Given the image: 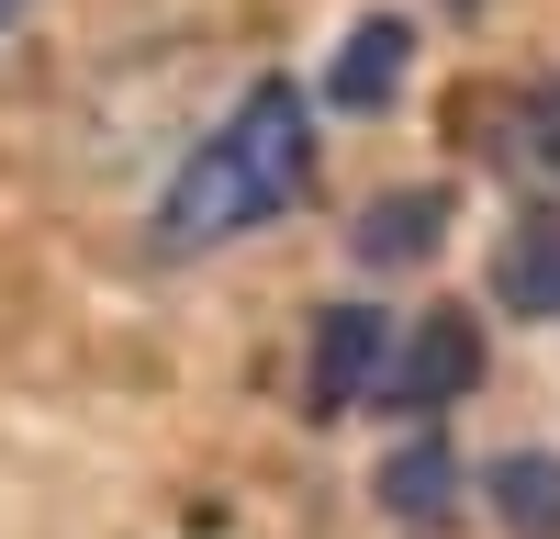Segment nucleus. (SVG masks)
<instances>
[{
  "label": "nucleus",
  "mask_w": 560,
  "mask_h": 539,
  "mask_svg": "<svg viewBox=\"0 0 560 539\" xmlns=\"http://www.w3.org/2000/svg\"><path fill=\"white\" fill-rule=\"evenodd\" d=\"M303 192H314V113H303L292 79H258V90H236V113L168 169V192L147 214V259H213V248L258 237V225H280Z\"/></svg>",
  "instance_id": "obj_1"
},
{
  "label": "nucleus",
  "mask_w": 560,
  "mask_h": 539,
  "mask_svg": "<svg viewBox=\"0 0 560 539\" xmlns=\"http://www.w3.org/2000/svg\"><path fill=\"white\" fill-rule=\"evenodd\" d=\"M482 382V326L459 303H438L427 326H404L393 337V359H382V393L370 404H393V416H438V404H459Z\"/></svg>",
  "instance_id": "obj_2"
},
{
  "label": "nucleus",
  "mask_w": 560,
  "mask_h": 539,
  "mask_svg": "<svg viewBox=\"0 0 560 539\" xmlns=\"http://www.w3.org/2000/svg\"><path fill=\"white\" fill-rule=\"evenodd\" d=\"M382 359H393V326H382V314H370V303H325V314H314V371H303L314 427L382 393Z\"/></svg>",
  "instance_id": "obj_3"
},
{
  "label": "nucleus",
  "mask_w": 560,
  "mask_h": 539,
  "mask_svg": "<svg viewBox=\"0 0 560 539\" xmlns=\"http://www.w3.org/2000/svg\"><path fill=\"white\" fill-rule=\"evenodd\" d=\"M404 68H415V23L370 12V23L337 34V57H325V102H337L348 124H370V113H393V102H404Z\"/></svg>",
  "instance_id": "obj_4"
},
{
  "label": "nucleus",
  "mask_w": 560,
  "mask_h": 539,
  "mask_svg": "<svg viewBox=\"0 0 560 539\" xmlns=\"http://www.w3.org/2000/svg\"><path fill=\"white\" fill-rule=\"evenodd\" d=\"M438 237H448V192H438V180H415V192L359 203V225H348L359 270H415V259H438Z\"/></svg>",
  "instance_id": "obj_5"
},
{
  "label": "nucleus",
  "mask_w": 560,
  "mask_h": 539,
  "mask_svg": "<svg viewBox=\"0 0 560 539\" xmlns=\"http://www.w3.org/2000/svg\"><path fill=\"white\" fill-rule=\"evenodd\" d=\"M382 517H404V528H448L459 517V449H448V427H415L382 461Z\"/></svg>",
  "instance_id": "obj_6"
},
{
  "label": "nucleus",
  "mask_w": 560,
  "mask_h": 539,
  "mask_svg": "<svg viewBox=\"0 0 560 539\" xmlns=\"http://www.w3.org/2000/svg\"><path fill=\"white\" fill-rule=\"evenodd\" d=\"M493 169L516 180L527 203H560V79H538L527 102H504V124H493Z\"/></svg>",
  "instance_id": "obj_7"
},
{
  "label": "nucleus",
  "mask_w": 560,
  "mask_h": 539,
  "mask_svg": "<svg viewBox=\"0 0 560 539\" xmlns=\"http://www.w3.org/2000/svg\"><path fill=\"white\" fill-rule=\"evenodd\" d=\"M493 303L527 314V326H560V225L549 214H527L516 237L493 248Z\"/></svg>",
  "instance_id": "obj_8"
},
{
  "label": "nucleus",
  "mask_w": 560,
  "mask_h": 539,
  "mask_svg": "<svg viewBox=\"0 0 560 539\" xmlns=\"http://www.w3.org/2000/svg\"><path fill=\"white\" fill-rule=\"evenodd\" d=\"M482 494H493L504 539H560V449H504L482 472Z\"/></svg>",
  "instance_id": "obj_9"
},
{
  "label": "nucleus",
  "mask_w": 560,
  "mask_h": 539,
  "mask_svg": "<svg viewBox=\"0 0 560 539\" xmlns=\"http://www.w3.org/2000/svg\"><path fill=\"white\" fill-rule=\"evenodd\" d=\"M23 12H34V0H0V45H12V34H23Z\"/></svg>",
  "instance_id": "obj_10"
},
{
  "label": "nucleus",
  "mask_w": 560,
  "mask_h": 539,
  "mask_svg": "<svg viewBox=\"0 0 560 539\" xmlns=\"http://www.w3.org/2000/svg\"><path fill=\"white\" fill-rule=\"evenodd\" d=\"M448 12H482V0H448Z\"/></svg>",
  "instance_id": "obj_11"
}]
</instances>
